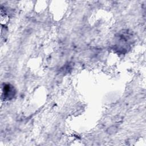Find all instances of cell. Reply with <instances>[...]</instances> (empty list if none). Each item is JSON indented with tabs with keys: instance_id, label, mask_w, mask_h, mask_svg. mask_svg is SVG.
Listing matches in <instances>:
<instances>
[{
	"instance_id": "cell-1",
	"label": "cell",
	"mask_w": 146,
	"mask_h": 146,
	"mask_svg": "<svg viewBox=\"0 0 146 146\" xmlns=\"http://www.w3.org/2000/svg\"><path fill=\"white\" fill-rule=\"evenodd\" d=\"M16 90L13 86L8 83H4L2 86L1 99L3 100H10L14 98Z\"/></svg>"
}]
</instances>
